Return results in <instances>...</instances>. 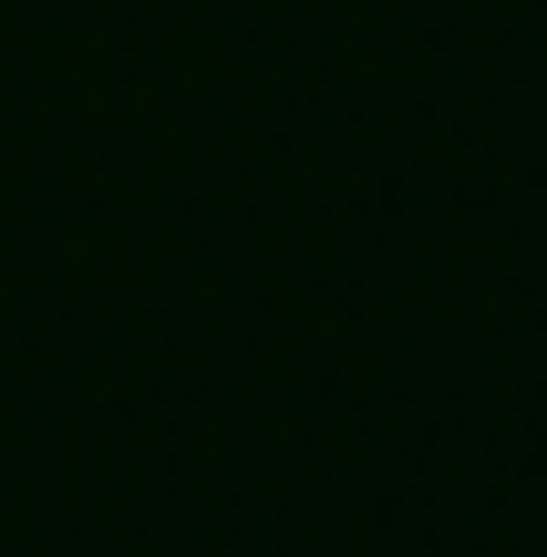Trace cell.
Here are the masks:
<instances>
[]
</instances>
